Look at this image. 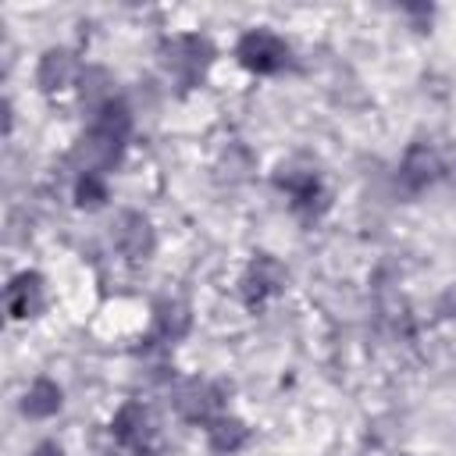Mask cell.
Instances as JSON below:
<instances>
[{
	"instance_id": "obj_1",
	"label": "cell",
	"mask_w": 456,
	"mask_h": 456,
	"mask_svg": "<svg viewBox=\"0 0 456 456\" xmlns=\"http://www.w3.org/2000/svg\"><path fill=\"white\" fill-rule=\"evenodd\" d=\"M128 139H132V110L121 96H110L107 103H100L93 110V121H89V128L78 139L71 157L78 160V171L107 175L110 167H118Z\"/></svg>"
},
{
	"instance_id": "obj_2",
	"label": "cell",
	"mask_w": 456,
	"mask_h": 456,
	"mask_svg": "<svg viewBox=\"0 0 456 456\" xmlns=\"http://www.w3.org/2000/svg\"><path fill=\"white\" fill-rule=\"evenodd\" d=\"M157 57H160V68L182 89H196L207 78V71H210V64L217 57V46L203 32H175V36L160 39Z\"/></svg>"
},
{
	"instance_id": "obj_3",
	"label": "cell",
	"mask_w": 456,
	"mask_h": 456,
	"mask_svg": "<svg viewBox=\"0 0 456 456\" xmlns=\"http://www.w3.org/2000/svg\"><path fill=\"white\" fill-rule=\"evenodd\" d=\"M274 189L289 200V210L314 224L317 217H324V210L331 207V192L321 178V171L314 164H303V160H289V164H278L274 171Z\"/></svg>"
},
{
	"instance_id": "obj_4",
	"label": "cell",
	"mask_w": 456,
	"mask_h": 456,
	"mask_svg": "<svg viewBox=\"0 0 456 456\" xmlns=\"http://www.w3.org/2000/svg\"><path fill=\"white\" fill-rule=\"evenodd\" d=\"M235 61L249 71V75H278L292 64V46L285 43V36H278L274 28L260 25L239 36L235 43Z\"/></svg>"
},
{
	"instance_id": "obj_5",
	"label": "cell",
	"mask_w": 456,
	"mask_h": 456,
	"mask_svg": "<svg viewBox=\"0 0 456 456\" xmlns=\"http://www.w3.org/2000/svg\"><path fill=\"white\" fill-rule=\"evenodd\" d=\"M285 285H289L285 264L271 253H256L249 260V267L242 271V278H239V296H242L246 310H264L274 296L285 292Z\"/></svg>"
},
{
	"instance_id": "obj_6",
	"label": "cell",
	"mask_w": 456,
	"mask_h": 456,
	"mask_svg": "<svg viewBox=\"0 0 456 456\" xmlns=\"http://www.w3.org/2000/svg\"><path fill=\"white\" fill-rule=\"evenodd\" d=\"M171 406L185 424L207 428L214 417L224 413V392L207 378H185L171 388Z\"/></svg>"
},
{
	"instance_id": "obj_7",
	"label": "cell",
	"mask_w": 456,
	"mask_h": 456,
	"mask_svg": "<svg viewBox=\"0 0 456 456\" xmlns=\"http://www.w3.org/2000/svg\"><path fill=\"white\" fill-rule=\"evenodd\" d=\"M110 435H114V442H118L121 449H128V452H135V456H146V452L153 449L157 428H153L150 410H146L142 403L128 399V403L114 413V420H110Z\"/></svg>"
},
{
	"instance_id": "obj_8",
	"label": "cell",
	"mask_w": 456,
	"mask_h": 456,
	"mask_svg": "<svg viewBox=\"0 0 456 456\" xmlns=\"http://www.w3.org/2000/svg\"><path fill=\"white\" fill-rule=\"evenodd\" d=\"M445 157L431 146V142H413L406 153H403V164H399V182L406 192H424L428 185H435L442 175H445Z\"/></svg>"
},
{
	"instance_id": "obj_9",
	"label": "cell",
	"mask_w": 456,
	"mask_h": 456,
	"mask_svg": "<svg viewBox=\"0 0 456 456\" xmlns=\"http://www.w3.org/2000/svg\"><path fill=\"white\" fill-rule=\"evenodd\" d=\"M110 242H114V249L125 260H146L153 253V246H157V232H153V224H150L146 214L121 210L118 221H114V228H110Z\"/></svg>"
},
{
	"instance_id": "obj_10",
	"label": "cell",
	"mask_w": 456,
	"mask_h": 456,
	"mask_svg": "<svg viewBox=\"0 0 456 456\" xmlns=\"http://www.w3.org/2000/svg\"><path fill=\"white\" fill-rule=\"evenodd\" d=\"M4 303H7V314L14 321H28V317H39L46 310V281L39 271H21L11 278L7 292H4Z\"/></svg>"
},
{
	"instance_id": "obj_11",
	"label": "cell",
	"mask_w": 456,
	"mask_h": 456,
	"mask_svg": "<svg viewBox=\"0 0 456 456\" xmlns=\"http://www.w3.org/2000/svg\"><path fill=\"white\" fill-rule=\"evenodd\" d=\"M82 61L75 57V50H64V46H50L43 57H39V68H36V86L43 93H61L75 82H82Z\"/></svg>"
},
{
	"instance_id": "obj_12",
	"label": "cell",
	"mask_w": 456,
	"mask_h": 456,
	"mask_svg": "<svg viewBox=\"0 0 456 456\" xmlns=\"http://www.w3.org/2000/svg\"><path fill=\"white\" fill-rule=\"evenodd\" d=\"M203 435H207V449L214 456H235L249 442V424L235 413H221L203 428Z\"/></svg>"
},
{
	"instance_id": "obj_13",
	"label": "cell",
	"mask_w": 456,
	"mask_h": 456,
	"mask_svg": "<svg viewBox=\"0 0 456 456\" xmlns=\"http://www.w3.org/2000/svg\"><path fill=\"white\" fill-rule=\"evenodd\" d=\"M61 406H64V392L50 378H36L21 395V413L32 420H46V417L61 413Z\"/></svg>"
},
{
	"instance_id": "obj_14",
	"label": "cell",
	"mask_w": 456,
	"mask_h": 456,
	"mask_svg": "<svg viewBox=\"0 0 456 456\" xmlns=\"http://www.w3.org/2000/svg\"><path fill=\"white\" fill-rule=\"evenodd\" d=\"M192 317H189V306L182 299H164L157 303V314H153V335L164 342V346H175L185 331H189Z\"/></svg>"
},
{
	"instance_id": "obj_15",
	"label": "cell",
	"mask_w": 456,
	"mask_h": 456,
	"mask_svg": "<svg viewBox=\"0 0 456 456\" xmlns=\"http://www.w3.org/2000/svg\"><path fill=\"white\" fill-rule=\"evenodd\" d=\"M71 200H75L78 210H100V207H107V200H110L107 175H100V171H78L75 175V185H71Z\"/></svg>"
},
{
	"instance_id": "obj_16",
	"label": "cell",
	"mask_w": 456,
	"mask_h": 456,
	"mask_svg": "<svg viewBox=\"0 0 456 456\" xmlns=\"http://www.w3.org/2000/svg\"><path fill=\"white\" fill-rule=\"evenodd\" d=\"M28 456H64V449H61L57 442H50V438H46V442H39V445H36Z\"/></svg>"
}]
</instances>
